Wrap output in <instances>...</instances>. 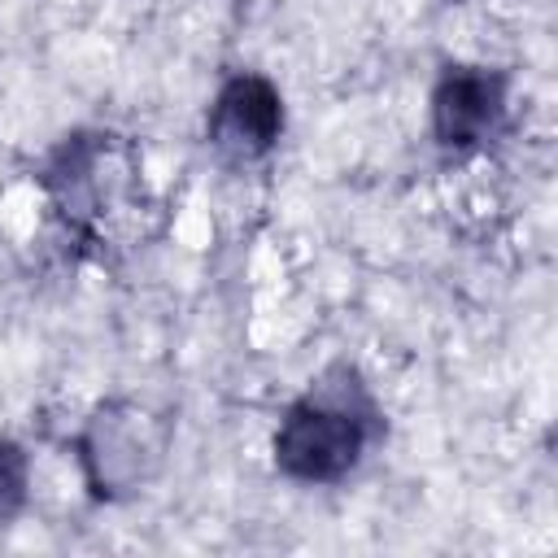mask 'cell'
Returning a JSON list of instances; mask_svg holds the SVG:
<instances>
[{
	"label": "cell",
	"instance_id": "5b68a950",
	"mask_svg": "<svg viewBox=\"0 0 558 558\" xmlns=\"http://www.w3.org/2000/svg\"><path fill=\"white\" fill-rule=\"evenodd\" d=\"M31 497V458L17 440L0 436V523H13Z\"/></svg>",
	"mask_w": 558,
	"mask_h": 558
},
{
	"label": "cell",
	"instance_id": "6da1fadb",
	"mask_svg": "<svg viewBox=\"0 0 558 558\" xmlns=\"http://www.w3.org/2000/svg\"><path fill=\"white\" fill-rule=\"evenodd\" d=\"M336 375H340V384H331V375L318 379L301 401H292L283 410V418L275 427L270 453L288 480L336 484L362 462V453L371 445L375 405L366 401L353 371L336 366Z\"/></svg>",
	"mask_w": 558,
	"mask_h": 558
},
{
	"label": "cell",
	"instance_id": "7a4b0ae2",
	"mask_svg": "<svg viewBox=\"0 0 558 558\" xmlns=\"http://www.w3.org/2000/svg\"><path fill=\"white\" fill-rule=\"evenodd\" d=\"M170 449V423L140 401H105L78 432V462L92 497L113 501L144 488Z\"/></svg>",
	"mask_w": 558,
	"mask_h": 558
},
{
	"label": "cell",
	"instance_id": "277c9868",
	"mask_svg": "<svg viewBox=\"0 0 558 558\" xmlns=\"http://www.w3.org/2000/svg\"><path fill=\"white\" fill-rule=\"evenodd\" d=\"M506 113V74L488 65H445L432 87V140L440 148H475Z\"/></svg>",
	"mask_w": 558,
	"mask_h": 558
},
{
	"label": "cell",
	"instance_id": "3957f363",
	"mask_svg": "<svg viewBox=\"0 0 558 558\" xmlns=\"http://www.w3.org/2000/svg\"><path fill=\"white\" fill-rule=\"evenodd\" d=\"M209 148L227 161H257L283 135V96L262 74H231L205 118Z\"/></svg>",
	"mask_w": 558,
	"mask_h": 558
}]
</instances>
